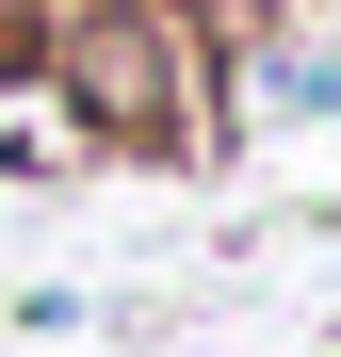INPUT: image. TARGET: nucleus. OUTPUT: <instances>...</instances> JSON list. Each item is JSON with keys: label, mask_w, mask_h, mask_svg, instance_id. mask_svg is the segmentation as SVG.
Instances as JSON below:
<instances>
[{"label": "nucleus", "mask_w": 341, "mask_h": 357, "mask_svg": "<svg viewBox=\"0 0 341 357\" xmlns=\"http://www.w3.org/2000/svg\"><path fill=\"white\" fill-rule=\"evenodd\" d=\"M33 17H66V0H0V33H33Z\"/></svg>", "instance_id": "obj_4"}, {"label": "nucleus", "mask_w": 341, "mask_h": 357, "mask_svg": "<svg viewBox=\"0 0 341 357\" xmlns=\"http://www.w3.org/2000/svg\"><path fill=\"white\" fill-rule=\"evenodd\" d=\"M49 178H66V114L17 98V66H0V195H49Z\"/></svg>", "instance_id": "obj_3"}, {"label": "nucleus", "mask_w": 341, "mask_h": 357, "mask_svg": "<svg viewBox=\"0 0 341 357\" xmlns=\"http://www.w3.org/2000/svg\"><path fill=\"white\" fill-rule=\"evenodd\" d=\"M33 98L66 114V146L98 162H211L227 146V33L195 0H66V17H33Z\"/></svg>", "instance_id": "obj_1"}, {"label": "nucleus", "mask_w": 341, "mask_h": 357, "mask_svg": "<svg viewBox=\"0 0 341 357\" xmlns=\"http://www.w3.org/2000/svg\"><path fill=\"white\" fill-rule=\"evenodd\" d=\"M227 130H325L341 114V49H309V33H227Z\"/></svg>", "instance_id": "obj_2"}, {"label": "nucleus", "mask_w": 341, "mask_h": 357, "mask_svg": "<svg viewBox=\"0 0 341 357\" xmlns=\"http://www.w3.org/2000/svg\"><path fill=\"white\" fill-rule=\"evenodd\" d=\"M0 66H17V33H0Z\"/></svg>", "instance_id": "obj_5"}]
</instances>
